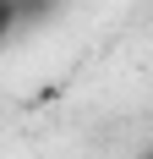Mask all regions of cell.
Here are the masks:
<instances>
[{"label": "cell", "mask_w": 153, "mask_h": 159, "mask_svg": "<svg viewBox=\"0 0 153 159\" xmlns=\"http://www.w3.org/2000/svg\"><path fill=\"white\" fill-rule=\"evenodd\" d=\"M16 22H22V0H0V39H11Z\"/></svg>", "instance_id": "cell-1"}, {"label": "cell", "mask_w": 153, "mask_h": 159, "mask_svg": "<svg viewBox=\"0 0 153 159\" xmlns=\"http://www.w3.org/2000/svg\"><path fill=\"white\" fill-rule=\"evenodd\" d=\"M148 159H153V154H148Z\"/></svg>", "instance_id": "cell-2"}]
</instances>
